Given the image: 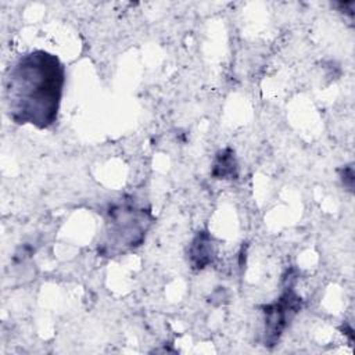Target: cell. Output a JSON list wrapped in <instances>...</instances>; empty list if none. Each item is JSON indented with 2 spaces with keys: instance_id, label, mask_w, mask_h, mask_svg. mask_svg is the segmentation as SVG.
<instances>
[{
  "instance_id": "cell-1",
  "label": "cell",
  "mask_w": 355,
  "mask_h": 355,
  "mask_svg": "<svg viewBox=\"0 0 355 355\" xmlns=\"http://www.w3.org/2000/svg\"><path fill=\"white\" fill-rule=\"evenodd\" d=\"M65 83L61 60L44 50L19 55L3 78V100L7 116L17 125L51 128L58 118Z\"/></svg>"
},
{
  "instance_id": "cell-2",
  "label": "cell",
  "mask_w": 355,
  "mask_h": 355,
  "mask_svg": "<svg viewBox=\"0 0 355 355\" xmlns=\"http://www.w3.org/2000/svg\"><path fill=\"white\" fill-rule=\"evenodd\" d=\"M151 223V212L137 207L132 200L110 204L104 234L98 241V254L116 257L140 247Z\"/></svg>"
},
{
  "instance_id": "cell-3",
  "label": "cell",
  "mask_w": 355,
  "mask_h": 355,
  "mask_svg": "<svg viewBox=\"0 0 355 355\" xmlns=\"http://www.w3.org/2000/svg\"><path fill=\"white\" fill-rule=\"evenodd\" d=\"M302 306V300L298 297L291 287L280 295L272 304L263 306V320H265V345L273 347L280 340L284 329L290 324L291 319L298 313Z\"/></svg>"
},
{
  "instance_id": "cell-4",
  "label": "cell",
  "mask_w": 355,
  "mask_h": 355,
  "mask_svg": "<svg viewBox=\"0 0 355 355\" xmlns=\"http://www.w3.org/2000/svg\"><path fill=\"white\" fill-rule=\"evenodd\" d=\"M215 250L208 233L201 232L196 236L190 248V263L194 269H204L212 262Z\"/></svg>"
},
{
  "instance_id": "cell-5",
  "label": "cell",
  "mask_w": 355,
  "mask_h": 355,
  "mask_svg": "<svg viewBox=\"0 0 355 355\" xmlns=\"http://www.w3.org/2000/svg\"><path fill=\"white\" fill-rule=\"evenodd\" d=\"M212 175L216 179H234L237 176V164L230 148L219 151L212 166Z\"/></svg>"
}]
</instances>
